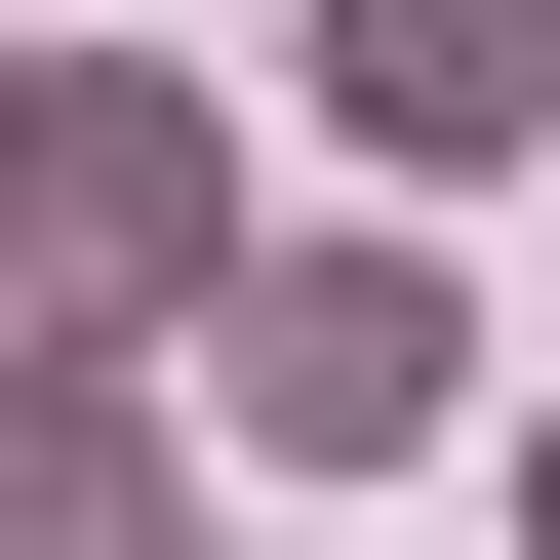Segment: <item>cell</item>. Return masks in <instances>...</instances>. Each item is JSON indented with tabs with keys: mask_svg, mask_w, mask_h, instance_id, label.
Segmentation results:
<instances>
[{
	"mask_svg": "<svg viewBox=\"0 0 560 560\" xmlns=\"http://www.w3.org/2000/svg\"><path fill=\"white\" fill-rule=\"evenodd\" d=\"M280 200H241V81L200 40H40V200H0V320H161L200 361V280H241Z\"/></svg>",
	"mask_w": 560,
	"mask_h": 560,
	"instance_id": "obj_1",
	"label": "cell"
},
{
	"mask_svg": "<svg viewBox=\"0 0 560 560\" xmlns=\"http://www.w3.org/2000/svg\"><path fill=\"white\" fill-rule=\"evenodd\" d=\"M200 400H241V480H400V441H480V280L400 241V200L361 241H241L200 280Z\"/></svg>",
	"mask_w": 560,
	"mask_h": 560,
	"instance_id": "obj_2",
	"label": "cell"
},
{
	"mask_svg": "<svg viewBox=\"0 0 560 560\" xmlns=\"http://www.w3.org/2000/svg\"><path fill=\"white\" fill-rule=\"evenodd\" d=\"M280 81H320L361 200H521L560 161V0H280Z\"/></svg>",
	"mask_w": 560,
	"mask_h": 560,
	"instance_id": "obj_3",
	"label": "cell"
},
{
	"mask_svg": "<svg viewBox=\"0 0 560 560\" xmlns=\"http://www.w3.org/2000/svg\"><path fill=\"white\" fill-rule=\"evenodd\" d=\"M200 521V361L161 320H0V560H161Z\"/></svg>",
	"mask_w": 560,
	"mask_h": 560,
	"instance_id": "obj_4",
	"label": "cell"
},
{
	"mask_svg": "<svg viewBox=\"0 0 560 560\" xmlns=\"http://www.w3.org/2000/svg\"><path fill=\"white\" fill-rule=\"evenodd\" d=\"M0 200H40V40H0Z\"/></svg>",
	"mask_w": 560,
	"mask_h": 560,
	"instance_id": "obj_5",
	"label": "cell"
},
{
	"mask_svg": "<svg viewBox=\"0 0 560 560\" xmlns=\"http://www.w3.org/2000/svg\"><path fill=\"white\" fill-rule=\"evenodd\" d=\"M521 560H560V400H521Z\"/></svg>",
	"mask_w": 560,
	"mask_h": 560,
	"instance_id": "obj_6",
	"label": "cell"
},
{
	"mask_svg": "<svg viewBox=\"0 0 560 560\" xmlns=\"http://www.w3.org/2000/svg\"><path fill=\"white\" fill-rule=\"evenodd\" d=\"M161 560H200V521H161Z\"/></svg>",
	"mask_w": 560,
	"mask_h": 560,
	"instance_id": "obj_7",
	"label": "cell"
}]
</instances>
